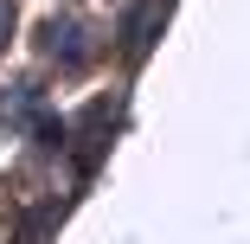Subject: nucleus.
Instances as JSON below:
<instances>
[{
	"label": "nucleus",
	"instance_id": "f257e3e1",
	"mask_svg": "<svg viewBox=\"0 0 250 244\" xmlns=\"http://www.w3.org/2000/svg\"><path fill=\"white\" fill-rule=\"evenodd\" d=\"M45 58H58L64 71L90 65V26H77V20H52V26H45Z\"/></svg>",
	"mask_w": 250,
	"mask_h": 244
}]
</instances>
